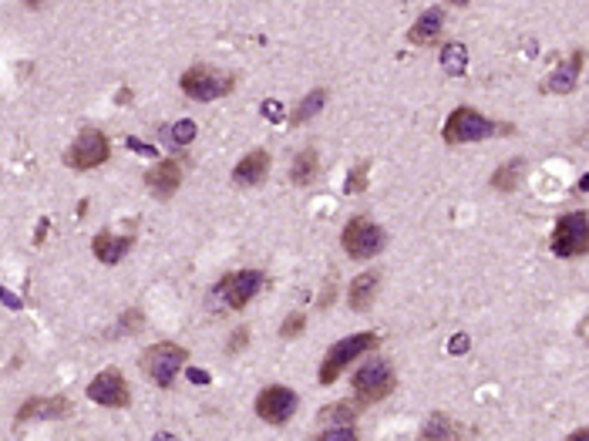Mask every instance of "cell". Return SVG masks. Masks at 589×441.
Returning a JSON list of instances; mask_svg holds the SVG:
<instances>
[{"label": "cell", "instance_id": "23", "mask_svg": "<svg viewBox=\"0 0 589 441\" xmlns=\"http://www.w3.org/2000/svg\"><path fill=\"white\" fill-rule=\"evenodd\" d=\"M320 425H354V408L347 401H337L333 408L320 411Z\"/></svg>", "mask_w": 589, "mask_h": 441}, {"label": "cell", "instance_id": "4", "mask_svg": "<svg viewBox=\"0 0 589 441\" xmlns=\"http://www.w3.org/2000/svg\"><path fill=\"white\" fill-rule=\"evenodd\" d=\"M236 88V78L226 75V71H216V67H189L182 75V91L195 98V102H216L222 94H229Z\"/></svg>", "mask_w": 589, "mask_h": 441}, {"label": "cell", "instance_id": "13", "mask_svg": "<svg viewBox=\"0 0 589 441\" xmlns=\"http://www.w3.org/2000/svg\"><path fill=\"white\" fill-rule=\"evenodd\" d=\"M441 31H445V11L441 7H431V11H424L408 31V40L414 48H431L441 40Z\"/></svg>", "mask_w": 589, "mask_h": 441}, {"label": "cell", "instance_id": "1", "mask_svg": "<svg viewBox=\"0 0 589 441\" xmlns=\"http://www.w3.org/2000/svg\"><path fill=\"white\" fill-rule=\"evenodd\" d=\"M377 344H381V337H377L374 330H364V334H354V337H347V340H337L320 364V384H333V381L347 371V364L357 361L360 354L377 351Z\"/></svg>", "mask_w": 589, "mask_h": 441}, {"label": "cell", "instance_id": "20", "mask_svg": "<svg viewBox=\"0 0 589 441\" xmlns=\"http://www.w3.org/2000/svg\"><path fill=\"white\" fill-rule=\"evenodd\" d=\"M327 98H330V94H327V88H313V91L307 94V98H303V102L296 104L293 121H296V125H303V121H310V118H317V115L323 111Z\"/></svg>", "mask_w": 589, "mask_h": 441}, {"label": "cell", "instance_id": "17", "mask_svg": "<svg viewBox=\"0 0 589 441\" xmlns=\"http://www.w3.org/2000/svg\"><path fill=\"white\" fill-rule=\"evenodd\" d=\"M377 286H381V276H377L374 270L360 273L357 280L350 283V293H347V303H350V310H357V313L367 310V307L374 303V297H377Z\"/></svg>", "mask_w": 589, "mask_h": 441}, {"label": "cell", "instance_id": "11", "mask_svg": "<svg viewBox=\"0 0 589 441\" xmlns=\"http://www.w3.org/2000/svg\"><path fill=\"white\" fill-rule=\"evenodd\" d=\"M88 398L94 404H104V408H129L131 401V391H129V381L121 377V371H102L88 384Z\"/></svg>", "mask_w": 589, "mask_h": 441}, {"label": "cell", "instance_id": "22", "mask_svg": "<svg viewBox=\"0 0 589 441\" xmlns=\"http://www.w3.org/2000/svg\"><path fill=\"white\" fill-rule=\"evenodd\" d=\"M367 175H371V162H357L354 169L347 172L344 192H347V195H360L364 189H367Z\"/></svg>", "mask_w": 589, "mask_h": 441}, {"label": "cell", "instance_id": "10", "mask_svg": "<svg viewBox=\"0 0 589 441\" xmlns=\"http://www.w3.org/2000/svg\"><path fill=\"white\" fill-rule=\"evenodd\" d=\"M263 286H266V276H263L259 270H239V273L222 276V283H219V297H226V307H232V310H243L246 303L256 297Z\"/></svg>", "mask_w": 589, "mask_h": 441}, {"label": "cell", "instance_id": "9", "mask_svg": "<svg viewBox=\"0 0 589 441\" xmlns=\"http://www.w3.org/2000/svg\"><path fill=\"white\" fill-rule=\"evenodd\" d=\"M296 394L283 384H269V388L259 391L256 398V415L266 421V425H286L290 418L296 415Z\"/></svg>", "mask_w": 589, "mask_h": 441}, {"label": "cell", "instance_id": "30", "mask_svg": "<svg viewBox=\"0 0 589 441\" xmlns=\"http://www.w3.org/2000/svg\"><path fill=\"white\" fill-rule=\"evenodd\" d=\"M263 118H269V121H283L280 102H263Z\"/></svg>", "mask_w": 589, "mask_h": 441}, {"label": "cell", "instance_id": "29", "mask_svg": "<svg viewBox=\"0 0 589 441\" xmlns=\"http://www.w3.org/2000/svg\"><path fill=\"white\" fill-rule=\"evenodd\" d=\"M246 344H249V330H246V327H239V330H236V334L229 337V347H226V351H229V354H239V347H246Z\"/></svg>", "mask_w": 589, "mask_h": 441}, {"label": "cell", "instance_id": "27", "mask_svg": "<svg viewBox=\"0 0 589 441\" xmlns=\"http://www.w3.org/2000/svg\"><path fill=\"white\" fill-rule=\"evenodd\" d=\"M303 327H307V317H303V313H290V317H286V324L280 327V337L283 340L300 337V334H303Z\"/></svg>", "mask_w": 589, "mask_h": 441}, {"label": "cell", "instance_id": "8", "mask_svg": "<svg viewBox=\"0 0 589 441\" xmlns=\"http://www.w3.org/2000/svg\"><path fill=\"white\" fill-rule=\"evenodd\" d=\"M495 131V125L485 115H478L475 108H455L445 121V142L448 145H465V142H478L488 138Z\"/></svg>", "mask_w": 589, "mask_h": 441}, {"label": "cell", "instance_id": "5", "mask_svg": "<svg viewBox=\"0 0 589 441\" xmlns=\"http://www.w3.org/2000/svg\"><path fill=\"white\" fill-rule=\"evenodd\" d=\"M586 249H589L586 212H569V216H563V219L556 222V229H552V253L573 260V256H586Z\"/></svg>", "mask_w": 589, "mask_h": 441}, {"label": "cell", "instance_id": "21", "mask_svg": "<svg viewBox=\"0 0 589 441\" xmlns=\"http://www.w3.org/2000/svg\"><path fill=\"white\" fill-rule=\"evenodd\" d=\"M441 67H445V75H465V67H468L465 44H448L445 54H441Z\"/></svg>", "mask_w": 589, "mask_h": 441}, {"label": "cell", "instance_id": "26", "mask_svg": "<svg viewBox=\"0 0 589 441\" xmlns=\"http://www.w3.org/2000/svg\"><path fill=\"white\" fill-rule=\"evenodd\" d=\"M168 135H172V142H175V145H189L195 138V121L182 118V121H175V125L168 129Z\"/></svg>", "mask_w": 589, "mask_h": 441}, {"label": "cell", "instance_id": "24", "mask_svg": "<svg viewBox=\"0 0 589 441\" xmlns=\"http://www.w3.org/2000/svg\"><path fill=\"white\" fill-rule=\"evenodd\" d=\"M579 65H583V54H576V58H573V67H569V71H556V75H552V85H549V88L552 91H569L573 85H576Z\"/></svg>", "mask_w": 589, "mask_h": 441}, {"label": "cell", "instance_id": "14", "mask_svg": "<svg viewBox=\"0 0 589 441\" xmlns=\"http://www.w3.org/2000/svg\"><path fill=\"white\" fill-rule=\"evenodd\" d=\"M67 415H71V401H67V398H31V401L21 404V411H17V425L34 421V418L54 421V418H67Z\"/></svg>", "mask_w": 589, "mask_h": 441}, {"label": "cell", "instance_id": "36", "mask_svg": "<svg viewBox=\"0 0 589 441\" xmlns=\"http://www.w3.org/2000/svg\"><path fill=\"white\" fill-rule=\"evenodd\" d=\"M451 4H472V0H451Z\"/></svg>", "mask_w": 589, "mask_h": 441}, {"label": "cell", "instance_id": "2", "mask_svg": "<svg viewBox=\"0 0 589 441\" xmlns=\"http://www.w3.org/2000/svg\"><path fill=\"white\" fill-rule=\"evenodd\" d=\"M384 239H387L384 229L374 219H367V216H354L344 226V233H340L344 253L350 260H371V256H377L384 249Z\"/></svg>", "mask_w": 589, "mask_h": 441}, {"label": "cell", "instance_id": "32", "mask_svg": "<svg viewBox=\"0 0 589 441\" xmlns=\"http://www.w3.org/2000/svg\"><path fill=\"white\" fill-rule=\"evenodd\" d=\"M0 300H4V303H7L11 310H21V307H24V303H21V297H13L7 286H0Z\"/></svg>", "mask_w": 589, "mask_h": 441}, {"label": "cell", "instance_id": "16", "mask_svg": "<svg viewBox=\"0 0 589 441\" xmlns=\"http://www.w3.org/2000/svg\"><path fill=\"white\" fill-rule=\"evenodd\" d=\"M131 243H135V236H118V233H98L94 236V243H91V249H94V256L102 263H108V266H115V263H121L125 256H129Z\"/></svg>", "mask_w": 589, "mask_h": 441}, {"label": "cell", "instance_id": "35", "mask_svg": "<svg viewBox=\"0 0 589 441\" xmlns=\"http://www.w3.org/2000/svg\"><path fill=\"white\" fill-rule=\"evenodd\" d=\"M44 236H48V219L38 226V243H44Z\"/></svg>", "mask_w": 589, "mask_h": 441}, {"label": "cell", "instance_id": "31", "mask_svg": "<svg viewBox=\"0 0 589 441\" xmlns=\"http://www.w3.org/2000/svg\"><path fill=\"white\" fill-rule=\"evenodd\" d=\"M468 351V337L465 334H455V337L448 340V354H465Z\"/></svg>", "mask_w": 589, "mask_h": 441}, {"label": "cell", "instance_id": "12", "mask_svg": "<svg viewBox=\"0 0 589 441\" xmlns=\"http://www.w3.org/2000/svg\"><path fill=\"white\" fill-rule=\"evenodd\" d=\"M145 185L155 199H172L175 189L182 185V162L179 158H162L158 165L145 172Z\"/></svg>", "mask_w": 589, "mask_h": 441}, {"label": "cell", "instance_id": "3", "mask_svg": "<svg viewBox=\"0 0 589 441\" xmlns=\"http://www.w3.org/2000/svg\"><path fill=\"white\" fill-rule=\"evenodd\" d=\"M112 156V145H108V135H102L98 129H81L77 138L71 142V148L65 152V165L77 172L98 169L102 162H108Z\"/></svg>", "mask_w": 589, "mask_h": 441}, {"label": "cell", "instance_id": "25", "mask_svg": "<svg viewBox=\"0 0 589 441\" xmlns=\"http://www.w3.org/2000/svg\"><path fill=\"white\" fill-rule=\"evenodd\" d=\"M424 438H451L455 431H451V421L445 415H435L428 425H424V431H421Z\"/></svg>", "mask_w": 589, "mask_h": 441}, {"label": "cell", "instance_id": "18", "mask_svg": "<svg viewBox=\"0 0 589 441\" xmlns=\"http://www.w3.org/2000/svg\"><path fill=\"white\" fill-rule=\"evenodd\" d=\"M317 172H320V158H317V148H303V152L293 158L290 179H293L296 185H310V182L317 179Z\"/></svg>", "mask_w": 589, "mask_h": 441}, {"label": "cell", "instance_id": "28", "mask_svg": "<svg viewBox=\"0 0 589 441\" xmlns=\"http://www.w3.org/2000/svg\"><path fill=\"white\" fill-rule=\"evenodd\" d=\"M317 438L320 441H354L357 438V431L350 428V425H337V428H330V431H320Z\"/></svg>", "mask_w": 589, "mask_h": 441}, {"label": "cell", "instance_id": "33", "mask_svg": "<svg viewBox=\"0 0 589 441\" xmlns=\"http://www.w3.org/2000/svg\"><path fill=\"white\" fill-rule=\"evenodd\" d=\"M189 381L193 384H209V374H205L202 367H189Z\"/></svg>", "mask_w": 589, "mask_h": 441}, {"label": "cell", "instance_id": "7", "mask_svg": "<svg viewBox=\"0 0 589 441\" xmlns=\"http://www.w3.org/2000/svg\"><path fill=\"white\" fill-rule=\"evenodd\" d=\"M391 391H394V371H391L384 361L364 364L357 374H354V394H357L360 404L384 401Z\"/></svg>", "mask_w": 589, "mask_h": 441}, {"label": "cell", "instance_id": "34", "mask_svg": "<svg viewBox=\"0 0 589 441\" xmlns=\"http://www.w3.org/2000/svg\"><path fill=\"white\" fill-rule=\"evenodd\" d=\"M129 148H135V152H141V156H155V148H152V145H145V142H135V138H129Z\"/></svg>", "mask_w": 589, "mask_h": 441}, {"label": "cell", "instance_id": "19", "mask_svg": "<svg viewBox=\"0 0 589 441\" xmlns=\"http://www.w3.org/2000/svg\"><path fill=\"white\" fill-rule=\"evenodd\" d=\"M522 169H525L522 158H509L505 165L495 169V175H492V189H499V192H512L515 185H519V179H522Z\"/></svg>", "mask_w": 589, "mask_h": 441}, {"label": "cell", "instance_id": "15", "mask_svg": "<svg viewBox=\"0 0 589 441\" xmlns=\"http://www.w3.org/2000/svg\"><path fill=\"white\" fill-rule=\"evenodd\" d=\"M266 175H269V152H263V148L243 156V162L232 169V182H236V185H246V189L266 182Z\"/></svg>", "mask_w": 589, "mask_h": 441}, {"label": "cell", "instance_id": "6", "mask_svg": "<svg viewBox=\"0 0 589 441\" xmlns=\"http://www.w3.org/2000/svg\"><path fill=\"white\" fill-rule=\"evenodd\" d=\"M182 364H185V351L179 344H152L148 351L141 354V371L158 388H168L175 381Z\"/></svg>", "mask_w": 589, "mask_h": 441}]
</instances>
